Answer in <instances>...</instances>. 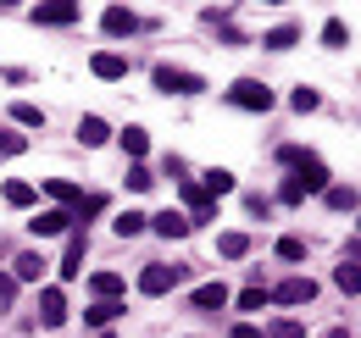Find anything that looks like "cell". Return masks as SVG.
Wrapping results in <instances>:
<instances>
[{
    "instance_id": "obj_1",
    "label": "cell",
    "mask_w": 361,
    "mask_h": 338,
    "mask_svg": "<svg viewBox=\"0 0 361 338\" xmlns=\"http://www.w3.org/2000/svg\"><path fill=\"white\" fill-rule=\"evenodd\" d=\"M178 283H183V266H161V261H150V266L139 272V294H150V299L173 294Z\"/></svg>"
},
{
    "instance_id": "obj_2",
    "label": "cell",
    "mask_w": 361,
    "mask_h": 338,
    "mask_svg": "<svg viewBox=\"0 0 361 338\" xmlns=\"http://www.w3.org/2000/svg\"><path fill=\"white\" fill-rule=\"evenodd\" d=\"M228 106H239V111H272V89L262 78H239L228 89Z\"/></svg>"
},
{
    "instance_id": "obj_3",
    "label": "cell",
    "mask_w": 361,
    "mask_h": 338,
    "mask_svg": "<svg viewBox=\"0 0 361 338\" xmlns=\"http://www.w3.org/2000/svg\"><path fill=\"white\" fill-rule=\"evenodd\" d=\"M150 78H156V89H167V94H200V89H206L200 73H183V67H167V61H161Z\"/></svg>"
},
{
    "instance_id": "obj_4",
    "label": "cell",
    "mask_w": 361,
    "mask_h": 338,
    "mask_svg": "<svg viewBox=\"0 0 361 338\" xmlns=\"http://www.w3.org/2000/svg\"><path fill=\"white\" fill-rule=\"evenodd\" d=\"M183 200H189V227L195 222H217V200H206V189L195 177H183Z\"/></svg>"
},
{
    "instance_id": "obj_5",
    "label": "cell",
    "mask_w": 361,
    "mask_h": 338,
    "mask_svg": "<svg viewBox=\"0 0 361 338\" xmlns=\"http://www.w3.org/2000/svg\"><path fill=\"white\" fill-rule=\"evenodd\" d=\"M272 299H278V305H312L317 283H312V277H283V283L272 289Z\"/></svg>"
},
{
    "instance_id": "obj_6",
    "label": "cell",
    "mask_w": 361,
    "mask_h": 338,
    "mask_svg": "<svg viewBox=\"0 0 361 338\" xmlns=\"http://www.w3.org/2000/svg\"><path fill=\"white\" fill-rule=\"evenodd\" d=\"M28 227H34V239H56V233H73V211H61V206H56V211H39L34 222H28Z\"/></svg>"
},
{
    "instance_id": "obj_7",
    "label": "cell",
    "mask_w": 361,
    "mask_h": 338,
    "mask_svg": "<svg viewBox=\"0 0 361 338\" xmlns=\"http://www.w3.org/2000/svg\"><path fill=\"white\" fill-rule=\"evenodd\" d=\"M34 23H45V28H67V23H78V6H73V0H50V6H34Z\"/></svg>"
},
{
    "instance_id": "obj_8",
    "label": "cell",
    "mask_w": 361,
    "mask_h": 338,
    "mask_svg": "<svg viewBox=\"0 0 361 338\" xmlns=\"http://www.w3.org/2000/svg\"><path fill=\"white\" fill-rule=\"evenodd\" d=\"M84 250H90V239H84V227H73L67 233V255H61V277H78L84 272Z\"/></svg>"
},
{
    "instance_id": "obj_9",
    "label": "cell",
    "mask_w": 361,
    "mask_h": 338,
    "mask_svg": "<svg viewBox=\"0 0 361 338\" xmlns=\"http://www.w3.org/2000/svg\"><path fill=\"white\" fill-rule=\"evenodd\" d=\"M39 322H45V327H61V322H67V294H61V289H45V294H39Z\"/></svg>"
},
{
    "instance_id": "obj_10",
    "label": "cell",
    "mask_w": 361,
    "mask_h": 338,
    "mask_svg": "<svg viewBox=\"0 0 361 338\" xmlns=\"http://www.w3.org/2000/svg\"><path fill=\"white\" fill-rule=\"evenodd\" d=\"M90 73H94V78H106V84H117V78H128V61L111 56V50H100V56L90 61Z\"/></svg>"
},
{
    "instance_id": "obj_11",
    "label": "cell",
    "mask_w": 361,
    "mask_h": 338,
    "mask_svg": "<svg viewBox=\"0 0 361 338\" xmlns=\"http://www.w3.org/2000/svg\"><path fill=\"white\" fill-rule=\"evenodd\" d=\"M189 305H195V311H223V305H228V289H223V283H200V289L189 294Z\"/></svg>"
},
{
    "instance_id": "obj_12",
    "label": "cell",
    "mask_w": 361,
    "mask_h": 338,
    "mask_svg": "<svg viewBox=\"0 0 361 338\" xmlns=\"http://www.w3.org/2000/svg\"><path fill=\"white\" fill-rule=\"evenodd\" d=\"M100 28H106L111 39H123V34H134V28H139V17H134V11H123V6H111V11L100 17Z\"/></svg>"
},
{
    "instance_id": "obj_13",
    "label": "cell",
    "mask_w": 361,
    "mask_h": 338,
    "mask_svg": "<svg viewBox=\"0 0 361 338\" xmlns=\"http://www.w3.org/2000/svg\"><path fill=\"white\" fill-rule=\"evenodd\" d=\"M45 194H50V200H61V211H67V206H73V211L84 206V189H73L67 177H45Z\"/></svg>"
},
{
    "instance_id": "obj_14",
    "label": "cell",
    "mask_w": 361,
    "mask_h": 338,
    "mask_svg": "<svg viewBox=\"0 0 361 338\" xmlns=\"http://www.w3.org/2000/svg\"><path fill=\"white\" fill-rule=\"evenodd\" d=\"M150 227H156L161 239H183V233H189V216H178V211H156V216H150Z\"/></svg>"
},
{
    "instance_id": "obj_15",
    "label": "cell",
    "mask_w": 361,
    "mask_h": 338,
    "mask_svg": "<svg viewBox=\"0 0 361 338\" xmlns=\"http://www.w3.org/2000/svg\"><path fill=\"white\" fill-rule=\"evenodd\" d=\"M200 189H206V200H217V194H233V172L212 167L206 177H200Z\"/></svg>"
},
{
    "instance_id": "obj_16",
    "label": "cell",
    "mask_w": 361,
    "mask_h": 338,
    "mask_svg": "<svg viewBox=\"0 0 361 338\" xmlns=\"http://www.w3.org/2000/svg\"><path fill=\"white\" fill-rule=\"evenodd\" d=\"M106 139H111V127L100 123V117H84V123H78V144H90V150H94V144H106Z\"/></svg>"
},
{
    "instance_id": "obj_17",
    "label": "cell",
    "mask_w": 361,
    "mask_h": 338,
    "mask_svg": "<svg viewBox=\"0 0 361 338\" xmlns=\"http://www.w3.org/2000/svg\"><path fill=\"white\" fill-rule=\"evenodd\" d=\"M111 316H123V305H117V299H94L90 311H84V322H90V327H106Z\"/></svg>"
},
{
    "instance_id": "obj_18",
    "label": "cell",
    "mask_w": 361,
    "mask_h": 338,
    "mask_svg": "<svg viewBox=\"0 0 361 338\" xmlns=\"http://www.w3.org/2000/svg\"><path fill=\"white\" fill-rule=\"evenodd\" d=\"M90 289H94V299H117L123 294V277H117V272H94Z\"/></svg>"
},
{
    "instance_id": "obj_19",
    "label": "cell",
    "mask_w": 361,
    "mask_h": 338,
    "mask_svg": "<svg viewBox=\"0 0 361 338\" xmlns=\"http://www.w3.org/2000/svg\"><path fill=\"white\" fill-rule=\"evenodd\" d=\"M295 39H300V28H295V23H278L272 34H262V44H267V50H289Z\"/></svg>"
},
{
    "instance_id": "obj_20",
    "label": "cell",
    "mask_w": 361,
    "mask_h": 338,
    "mask_svg": "<svg viewBox=\"0 0 361 338\" xmlns=\"http://www.w3.org/2000/svg\"><path fill=\"white\" fill-rule=\"evenodd\" d=\"M123 150H128L134 161H145V150H150V133H145V127H123Z\"/></svg>"
},
{
    "instance_id": "obj_21",
    "label": "cell",
    "mask_w": 361,
    "mask_h": 338,
    "mask_svg": "<svg viewBox=\"0 0 361 338\" xmlns=\"http://www.w3.org/2000/svg\"><path fill=\"white\" fill-rule=\"evenodd\" d=\"M217 255L239 261V255H250V239H245V233H223V239H217Z\"/></svg>"
},
{
    "instance_id": "obj_22",
    "label": "cell",
    "mask_w": 361,
    "mask_h": 338,
    "mask_svg": "<svg viewBox=\"0 0 361 338\" xmlns=\"http://www.w3.org/2000/svg\"><path fill=\"white\" fill-rule=\"evenodd\" d=\"M345 39H350V28H345L339 17H328V23H322V44H328V50H345Z\"/></svg>"
},
{
    "instance_id": "obj_23",
    "label": "cell",
    "mask_w": 361,
    "mask_h": 338,
    "mask_svg": "<svg viewBox=\"0 0 361 338\" xmlns=\"http://www.w3.org/2000/svg\"><path fill=\"white\" fill-rule=\"evenodd\" d=\"M11 123H23V127H45V111H39V106H28V100H17V106H11Z\"/></svg>"
},
{
    "instance_id": "obj_24",
    "label": "cell",
    "mask_w": 361,
    "mask_h": 338,
    "mask_svg": "<svg viewBox=\"0 0 361 338\" xmlns=\"http://www.w3.org/2000/svg\"><path fill=\"white\" fill-rule=\"evenodd\" d=\"M334 283H339L345 294H361V266H356V261H345V266L334 272Z\"/></svg>"
},
{
    "instance_id": "obj_25",
    "label": "cell",
    "mask_w": 361,
    "mask_h": 338,
    "mask_svg": "<svg viewBox=\"0 0 361 338\" xmlns=\"http://www.w3.org/2000/svg\"><path fill=\"white\" fill-rule=\"evenodd\" d=\"M145 222H150V216H145V211H123V216H117V222H111V227H117L123 239H134V233H145Z\"/></svg>"
},
{
    "instance_id": "obj_26",
    "label": "cell",
    "mask_w": 361,
    "mask_h": 338,
    "mask_svg": "<svg viewBox=\"0 0 361 338\" xmlns=\"http://www.w3.org/2000/svg\"><path fill=\"white\" fill-rule=\"evenodd\" d=\"M6 206H34V183H6Z\"/></svg>"
},
{
    "instance_id": "obj_27",
    "label": "cell",
    "mask_w": 361,
    "mask_h": 338,
    "mask_svg": "<svg viewBox=\"0 0 361 338\" xmlns=\"http://www.w3.org/2000/svg\"><path fill=\"white\" fill-rule=\"evenodd\" d=\"M322 194H328V206H334V211H350V206H356V189H339V183H328Z\"/></svg>"
},
{
    "instance_id": "obj_28",
    "label": "cell",
    "mask_w": 361,
    "mask_h": 338,
    "mask_svg": "<svg viewBox=\"0 0 361 338\" xmlns=\"http://www.w3.org/2000/svg\"><path fill=\"white\" fill-rule=\"evenodd\" d=\"M39 272H45L39 255H17V277H23V283H39Z\"/></svg>"
},
{
    "instance_id": "obj_29",
    "label": "cell",
    "mask_w": 361,
    "mask_h": 338,
    "mask_svg": "<svg viewBox=\"0 0 361 338\" xmlns=\"http://www.w3.org/2000/svg\"><path fill=\"white\" fill-rule=\"evenodd\" d=\"M150 183H156V172L145 167V161H134V167H128V189H134V194H145Z\"/></svg>"
},
{
    "instance_id": "obj_30",
    "label": "cell",
    "mask_w": 361,
    "mask_h": 338,
    "mask_svg": "<svg viewBox=\"0 0 361 338\" xmlns=\"http://www.w3.org/2000/svg\"><path fill=\"white\" fill-rule=\"evenodd\" d=\"M289 106H295V111H317V106H322V94H317V89H295V94H289Z\"/></svg>"
},
{
    "instance_id": "obj_31",
    "label": "cell",
    "mask_w": 361,
    "mask_h": 338,
    "mask_svg": "<svg viewBox=\"0 0 361 338\" xmlns=\"http://www.w3.org/2000/svg\"><path fill=\"white\" fill-rule=\"evenodd\" d=\"M300 333H306V327H300L295 316H278V322L267 327V338H300Z\"/></svg>"
},
{
    "instance_id": "obj_32",
    "label": "cell",
    "mask_w": 361,
    "mask_h": 338,
    "mask_svg": "<svg viewBox=\"0 0 361 338\" xmlns=\"http://www.w3.org/2000/svg\"><path fill=\"white\" fill-rule=\"evenodd\" d=\"M278 200H283V206H300V200H306V189H300L295 177H283V189H278Z\"/></svg>"
},
{
    "instance_id": "obj_33",
    "label": "cell",
    "mask_w": 361,
    "mask_h": 338,
    "mask_svg": "<svg viewBox=\"0 0 361 338\" xmlns=\"http://www.w3.org/2000/svg\"><path fill=\"white\" fill-rule=\"evenodd\" d=\"M23 150H28L23 133H0V156H23Z\"/></svg>"
},
{
    "instance_id": "obj_34",
    "label": "cell",
    "mask_w": 361,
    "mask_h": 338,
    "mask_svg": "<svg viewBox=\"0 0 361 338\" xmlns=\"http://www.w3.org/2000/svg\"><path fill=\"white\" fill-rule=\"evenodd\" d=\"M278 255H283V261H306V244H300V239H278Z\"/></svg>"
},
{
    "instance_id": "obj_35",
    "label": "cell",
    "mask_w": 361,
    "mask_h": 338,
    "mask_svg": "<svg viewBox=\"0 0 361 338\" xmlns=\"http://www.w3.org/2000/svg\"><path fill=\"white\" fill-rule=\"evenodd\" d=\"M262 305H267V289H245L239 294V311H262Z\"/></svg>"
},
{
    "instance_id": "obj_36",
    "label": "cell",
    "mask_w": 361,
    "mask_h": 338,
    "mask_svg": "<svg viewBox=\"0 0 361 338\" xmlns=\"http://www.w3.org/2000/svg\"><path fill=\"white\" fill-rule=\"evenodd\" d=\"M11 294H17V277H6V272H0V305H11Z\"/></svg>"
},
{
    "instance_id": "obj_37",
    "label": "cell",
    "mask_w": 361,
    "mask_h": 338,
    "mask_svg": "<svg viewBox=\"0 0 361 338\" xmlns=\"http://www.w3.org/2000/svg\"><path fill=\"white\" fill-rule=\"evenodd\" d=\"M233 338H262V327H250V322H239V327H233Z\"/></svg>"
},
{
    "instance_id": "obj_38",
    "label": "cell",
    "mask_w": 361,
    "mask_h": 338,
    "mask_svg": "<svg viewBox=\"0 0 361 338\" xmlns=\"http://www.w3.org/2000/svg\"><path fill=\"white\" fill-rule=\"evenodd\" d=\"M322 338H350V327H328V333H322Z\"/></svg>"
},
{
    "instance_id": "obj_39",
    "label": "cell",
    "mask_w": 361,
    "mask_h": 338,
    "mask_svg": "<svg viewBox=\"0 0 361 338\" xmlns=\"http://www.w3.org/2000/svg\"><path fill=\"white\" fill-rule=\"evenodd\" d=\"M100 338H111V333H100Z\"/></svg>"
},
{
    "instance_id": "obj_40",
    "label": "cell",
    "mask_w": 361,
    "mask_h": 338,
    "mask_svg": "<svg viewBox=\"0 0 361 338\" xmlns=\"http://www.w3.org/2000/svg\"><path fill=\"white\" fill-rule=\"evenodd\" d=\"M0 78H6V73H0Z\"/></svg>"
},
{
    "instance_id": "obj_41",
    "label": "cell",
    "mask_w": 361,
    "mask_h": 338,
    "mask_svg": "<svg viewBox=\"0 0 361 338\" xmlns=\"http://www.w3.org/2000/svg\"><path fill=\"white\" fill-rule=\"evenodd\" d=\"M356 227H361V222H356Z\"/></svg>"
}]
</instances>
